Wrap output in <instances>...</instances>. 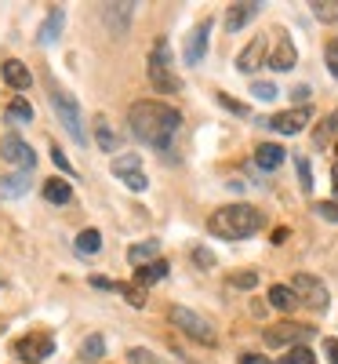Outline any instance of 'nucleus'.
Segmentation results:
<instances>
[{
  "label": "nucleus",
  "mask_w": 338,
  "mask_h": 364,
  "mask_svg": "<svg viewBox=\"0 0 338 364\" xmlns=\"http://www.w3.org/2000/svg\"><path fill=\"white\" fill-rule=\"evenodd\" d=\"M128 124H131V135L153 149H171L175 135H178V124H182V113L168 102H157V99H142L128 109Z\"/></svg>",
  "instance_id": "f257e3e1"
},
{
  "label": "nucleus",
  "mask_w": 338,
  "mask_h": 364,
  "mask_svg": "<svg viewBox=\"0 0 338 364\" xmlns=\"http://www.w3.org/2000/svg\"><path fill=\"white\" fill-rule=\"evenodd\" d=\"M262 211L251 208V204H226L219 211H211V219H207V230L214 237H222V240H244V237H251L262 230Z\"/></svg>",
  "instance_id": "f03ea898"
},
{
  "label": "nucleus",
  "mask_w": 338,
  "mask_h": 364,
  "mask_svg": "<svg viewBox=\"0 0 338 364\" xmlns=\"http://www.w3.org/2000/svg\"><path fill=\"white\" fill-rule=\"evenodd\" d=\"M146 73H149V84L157 87L160 95H175V91L182 87V80H178V73H175V58H171L168 37H157V44H153V51H149Z\"/></svg>",
  "instance_id": "7ed1b4c3"
},
{
  "label": "nucleus",
  "mask_w": 338,
  "mask_h": 364,
  "mask_svg": "<svg viewBox=\"0 0 338 364\" xmlns=\"http://www.w3.org/2000/svg\"><path fill=\"white\" fill-rule=\"evenodd\" d=\"M51 109H55V117H58V124L66 128V135H70L77 146H87V132H84L80 106H77V99L70 95L66 87H51Z\"/></svg>",
  "instance_id": "20e7f679"
},
{
  "label": "nucleus",
  "mask_w": 338,
  "mask_h": 364,
  "mask_svg": "<svg viewBox=\"0 0 338 364\" xmlns=\"http://www.w3.org/2000/svg\"><path fill=\"white\" fill-rule=\"evenodd\" d=\"M171 324L175 328H182V331H186V336L193 339V343H204V346H214V339H219V336H214V328H211V321L207 317H200V314H193L190 306H171Z\"/></svg>",
  "instance_id": "39448f33"
},
{
  "label": "nucleus",
  "mask_w": 338,
  "mask_h": 364,
  "mask_svg": "<svg viewBox=\"0 0 338 364\" xmlns=\"http://www.w3.org/2000/svg\"><path fill=\"white\" fill-rule=\"evenodd\" d=\"M291 291L298 295L302 306H310V310H327V302H331L324 281L313 277V273H295V277H291Z\"/></svg>",
  "instance_id": "423d86ee"
},
{
  "label": "nucleus",
  "mask_w": 338,
  "mask_h": 364,
  "mask_svg": "<svg viewBox=\"0 0 338 364\" xmlns=\"http://www.w3.org/2000/svg\"><path fill=\"white\" fill-rule=\"evenodd\" d=\"M109 171L116 175V182H124L131 193H142V190L149 186V178H146V171H142V157H138V154H116L113 164H109Z\"/></svg>",
  "instance_id": "0eeeda50"
},
{
  "label": "nucleus",
  "mask_w": 338,
  "mask_h": 364,
  "mask_svg": "<svg viewBox=\"0 0 338 364\" xmlns=\"http://www.w3.org/2000/svg\"><path fill=\"white\" fill-rule=\"evenodd\" d=\"M55 353V339L48 336V331H29L26 339L15 343V357L26 360V364H40Z\"/></svg>",
  "instance_id": "6e6552de"
},
{
  "label": "nucleus",
  "mask_w": 338,
  "mask_h": 364,
  "mask_svg": "<svg viewBox=\"0 0 338 364\" xmlns=\"http://www.w3.org/2000/svg\"><path fill=\"white\" fill-rule=\"evenodd\" d=\"M310 336H313L310 324H291V321L273 324V328L262 331L266 346H305V339H310Z\"/></svg>",
  "instance_id": "1a4fd4ad"
},
{
  "label": "nucleus",
  "mask_w": 338,
  "mask_h": 364,
  "mask_svg": "<svg viewBox=\"0 0 338 364\" xmlns=\"http://www.w3.org/2000/svg\"><path fill=\"white\" fill-rule=\"evenodd\" d=\"M0 157H4L8 164H15L18 171H33V164H37V154L18 135H4V139H0Z\"/></svg>",
  "instance_id": "9d476101"
},
{
  "label": "nucleus",
  "mask_w": 338,
  "mask_h": 364,
  "mask_svg": "<svg viewBox=\"0 0 338 364\" xmlns=\"http://www.w3.org/2000/svg\"><path fill=\"white\" fill-rule=\"evenodd\" d=\"M310 106H295V109H284V113H273L266 124L273 128V132H280V135H298L305 124H310Z\"/></svg>",
  "instance_id": "9b49d317"
},
{
  "label": "nucleus",
  "mask_w": 338,
  "mask_h": 364,
  "mask_svg": "<svg viewBox=\"0 0 338 364\" xmlns=\"http://www.w3.org/2000/svg\"><path fill=\"white\" fill-rule=\"evenodd\" d=\"M262 63L269 66V33L255 37L248 48H244V51L236 55V70H240V73H255Z\"/></svg>",
  "instance_id": "f8f14e48"
},
{
  "label": "nucleus",
  "mask_w": 338,
  "mask_h": 364,
  "mask_svg": "<svg viewBox=\"0 0 338 364\" xmlns=\"http://www.w3.org/2000/svg\"><path fill=\"white\" fill-rule=\"evenodd\" d=\"M295 63H298V51H295L291 37L284 33V29H276V44H273V51H269V66H273L276 73H288V70H295Z\"/></svg>",
  "instance_id": "ddd939ff"
},
{
  "label": "nucleus",
  "mask_w": 338,
  "mask_h": 364,
  "mask_svg": "<svg viewBox=\"0 0 338 364\" xmlns=\"http://www.w3.org/2000/svg\"><path fill=\"white\" fill-rule=\"evenodd\" d=\"M207 37H211V18H204V22H197L193 26V33L186 37V66H200V58L207 55Z\"/></svg>",
  "instance_id": "4468645a"
},
{
  "label": "nucleus",
  "mask_w": 338,
  "mask_h": 364,
  "mask_svg": "<svg viewBox=\"0 0 338 364\" xmlns=\"http://www.w3.org/2000/svg\"><path fill=\"white\" fill-rule=\"evenodd\" d=\"M138 4H102V22L113 37H124L128 26H131V15H135Z\"/></svg>",
  "instance_id": "2eb2a0df"
},
{
  "label": "nucleus",
  "mask_w": 338,
  "mask_h": 364,
  "mask_svg": "<svg viewBox=\"0 0 338 364\" xmlns=\"http://www.w3.org/2000/svg\"><path fill=\"white\" fill-rule=\"evenodd\" d=\"M258 11H262L258 0H240V4H229V11H226V29H229V33H236V29H244Z\"/></svg>",
  "instance_id": "dca6fc26"
},
{
  "label": "nucleus",
  "mask_w": 338,
  "mask_h": 364,
  "mask_svg": "<svg viewBox=\"0 0 338 364\" xmlns=\"http://www.w3.org/2000/svg\"><path fill=\"white\" fill-rule=\"evenodd\" d=\"M62 26H66V11H62V8H51L48 18H44V26L37 29V41H40L44 48H51L58 37H62Z\"/></svg>",
  "instance_id": "f3484780"
},
{
  "label": "nucleus",
  "mask_w": 338,
  "mask_h": 364,
  "mask_svg": "<svg viewBox=\"0 0 338 364\" xmlns=\"http://www.w3.org/2000/svg\"><path fill=\"white\" fill-rule=\"evenodd\" d=\"M0 73H4V80H8L15 91H29V84H33V77H29V66L18 63V58H8V63L0 66Z\"/></svg>",
  "instance_id": "a211bd4d"
},
{
  "label": "nucleus",
  "mask_w": 338,
  "mask_h": 364,
  "mask_svg": "<svg viewBox=\"0 0 338 364\" xmlns=\"http://www.w3.org/2000/svg\"><path fill=\"white\" fill-rule=\"evenodd\" d=\"M29 190V171H11V175H0V200H15Z\"/></svg>",
  "instance_id": "6ab92c4d"
},
{
  "label": "nucleus",
  "mask_w": 338,
  "mask_h": 364,
  "mask_svg": "<svg viewBox=\"0 0 338 364\" xmlns=\"http://www.w3.org/2000/svg\"><path fill=\"white\" fill-rule=\"evenodd\" d=\"M255 164L262 168V171H276L284 164V146H276V142H262L258 149H255Z\"/></svg>",
  "instance_id": "aec40b11"
},
{
  "label": "nucleus",
  "mask_w": 338,
  "mask_h": 364,
  "mask_svg": "<svg viewBox=\"0 0 338 364\" xmlns=\"http://www.w3.org/2000/svg\"><path fill=\"white\" fill-rule=\"evenodd\" d=\"M168 262L164 259H157V262H149V266H142V269H135V284L138 288H149V284H157V281H164L168 277Z\"/></svg>",
  "instance_id": "412c9836"
},
{
  "label": "nucleus",
  "mask_w": 338,
  "mask_h": 364,
  "mask_svg": "<svg viewBox=\"0 0 338 364\" xmlns=\"http://www.w3.org/2000/svg\"><path fill=\"white\" fill-rule=\"evenodd\" d=\"M91 128H95V142H99V149L102 154H116V135H113V128H109V120L99 113L95 120H91Z\"/></svg>",
  "instance_id": "4be33fe9"
},
{
  "label": "nucleus",
  "mask_w": 338,
  "mask_h": 364,
  "mask_svg": "<svg viewBox=\"0 0 338 364\" xmlns=\"http://www.w3.org/2000/svg\"><path fill=\"white\" fill-rule=\"evenodd\" d=\"M44 200H51V204H70L73 200V186L66 178H48L44 182Z\"/></svg>",
  "instance_id": "5701e85b"
},
{
  "label": "nucleus",
  "mask_w": 338,
  "mask_h": 364,
  "mask_svg": "<svg viewBox=\"0 0 338 364\" xmlns=\"http://www.w3.org/2000/svg\"><path fill=\"white\" fill-rule=\"evenodd\" d=\"M128 259H131V266H149V262H157L160 259V245L157 240H146V245H131V252H128Z\"/></svg>",
  "instance_id": "b1692460"
},
{
  "label": "nucleus",
  "mask_w": 338,
  "mask_h": 364,
  "mask_svg": "<svg viewBox=\"0 0 338 364\" xmlns=\"http://www.w3.org/2000/svg\"><path fill=\"white\" fill-rule=\"evenodd\" d=\"M269 302H273L276 310L291 314V310L298 306V295L291 291V284H273V288H269Z\"/></svg>",
  "instance_id": "393cba45"
},
{
  "label": "nucleus",
  "mask_w": 338,
  "mask_h": 364,
  "mask_svg": "<svg viewBox=\"0 0 338 364\" xmlns=\"http://www.w3.org/2000/svg\"><path fill=\"white\" fill-rule=\"evenodd\" d=\"M102 357H106V339L95 331V336H87L80 343V360H102Z\"/></svg>",
  "instance_id": "a878e982"
},
{
  "label": "nucleus",
  "mask_w": 338,
  "mask_h": 364,
  "mask_svg": "<svg viewBox=\"0 0 338 364\" xmlns=\"http://www.w3.org/2000/svg\"><path fill=\"white\" fill-rule=\"evenodd\" d=\"M334 135H338V109H334V113H327V117L320 120V128L313 132V142H317V146H327Z\"/></svg>",
  "instance_id": "bb28decb"
},
{
  "label": "nucleus",
  "mask_w": 338,
  "mask_h": 364,
  "mask_svg": "<svg viewBox=\"0 0 338 364\" xmlns=\"http://www.w3.org/2000/svg\"><path fill=\"white\" fill-rule=\"evenodd\" d=\"M102 248V233L99 230H80L77 233V252L80 255H95Z\"/></svg>",
  "instance_id": "cd10ccee"
},
{
  "label": "nucleus",
  "mask_w": 338,
  "mask_h": 364,
  "mask_svg": "<svg viewBox=\"0 0 338 364\" xmlns=\"http://www.w3.org/2000/svg\"><path fill=\"white\" fill-rule=\"evenodd\" d=\"M113 291H116V295H124L135 310H142V306H146V288H138L135 281H131V284H128V281H116V288H113Z\"/></svg>",
  "instance_id": "c85d7f7f"
},
{
  "label": "nucleus",
  "mask_w": 338,
  "mask_h": 364,
  "mask_svg": "<svg viewBox=\"0 0 338 364\" xmlns=\"http://www.w3.org/2000/svg\"><path fill=\"white\" fill-rule=\"evenodd\" d=\"M4 117H8V124H29V120H33V106H29L26 99H15Z\"/></svg>",
  "instance_id": "c756f323"
},
{
  "label": "nucleus",
  "mask_w": 338,
  "mask_h": 364,
  "mask_svg": "<svg viewBox=\"0 0 338 364\" xmlns=\"http://www.w3.org/2000/svg\"><path fill=\"white\" fill-rule=\"evenodd\" d=\"M310 8L320 22H338V0H313Z\"/></svg>",
  "instance_id": "7c9ffc66"
},
{
  "label": "nucleus",
  "mask_w": 338,
  "mask_h": 364,
  "mask_svg": "<svg viewBox=\"0 0 338 364\" xmlns=\"http://www.w3.org/2000/svg\"><path fill=\"white\" fill-rule=\"evenodd\" d=\"M276 364H317V357H313V350H310V346H291V350H288V357H280Z\"/></svg>",
  "instance_id": "2f4dec72"
},
{
  "label": "nucleus",
  "mask_w": 338,
  "mask_h": 364,
  "mask_svg": "<svg viewBox=\"0 0 338 364\" xmlns=\"http://www.w3.org/2000/svg\"><path fill=\"white\" fill-rule=\"evenodd\" d=\"M295 171H298V186H302V193H313V171H310V161H305V157H295Z\"/></svg>",
  "instance_id": "473e14b6"
},
{
  "label": "nucleus",
  "mask_w": 338,
  "mask_h": 364,
  "mask_svg": "<svg viewBox=\"0 0 338 364\" xmlns=\"http://www.w3.org/2000/svg\"><path fill=\"white\" fill-rule=\"evenodd\" d=\"M251 95H255L258 102H273L280 91H276V84H269V80H255V84H251Z\"/></svg>",
  "instance_id": "72a5a7b5"
},
{
  "label": "nucleus",
  "mask_w": 338,
  "mask_h": 364,
  "mask_svg": "<svg viewBox=\"0 0 338 364\" xmlns=\"http://www.w3.org/2000/svg\"><path fill=\"white\" fill-rule=\"evenodd\" d=\"M313 211H317L324 223H338V200H317Z\"/></svg>",
  "instance_id": "f704fd0d"
},
{
  "label": "nucleus",
  "mask_w": 338,
  "mask_h": 364,
  "mask_svg": "<svg viewBox=\"0 0 338 364\" xmlns=\"http://www.w3.org/2000/svg\"><path fill=\"white\" fill-rule=\"evenodd\" d=\"M229 284H233V288H255V284H258V273H255V269L233 273V277H229Z\"/></svg>",
  "instance_id": "c9c22d12"
},
{
  "label": "nucleus",
  "mask_w": 338,
  "mask_h": 364,
  "mask_svg": "<svg viewBox=\"0 0 338 364\" xmlns=\"http://www.w3.org/2000/svg\"><path fill=\"white\" fill-rule=\"evenodd\" d=\"M324 63H327V70L338 77V37L327 41V48H324Z\"/></svg>",
  "instance_id": "e433bc0d"
},
{
  "label": "nucleus",
  "mask_w": 338,
  "mask_h": 364,
  "mask_svg": "<svg viewBox=\"0 0 338 364\" xmlns=\"http://www.w3.org/2000/svg\"><path fill=\"white\" fill-rule=\"evenodd\" d=\"M214 95H219V102H222L229 113H236V117H248V106H244V102H236V99H229L226 91H214Z\"/></svg>",
  "instance_id": "4c0bfd02"
},
{
  "label": "nucleus",
  "mask_w": 338,
  "mask_h": 364,
  "mask_svg": "<svg viewBox=\"0 0 338 364\" xmlns=\"http://www.w3.org/2000/svg\"><path fill=\"white\" fill-rule=\"evenodd\" d=\"M193 262H197L200 269H211V266H214V252H211V248H193Z\"/></svg>",
  "instance_id": "58836bf2"
},
{
  "label": "nucleus",
  "mask_w": 338,
  "mask_h": 364,
  "mask_svg": "<svg viewBox=\"0 0 338 364\" xmlns=\"http://www.w3.org/2000/svg\"><path fill=\"white\" fill-rule=\"evenodd\" d=\"M51 161H55V168H58V171H66V175H73V164L66 161V154H62V149H58V146L51 149Z\"/></svg>",
  "instance_id": "ea45409f"
},
{
  "label": "nucleus",
  "mask_w": 338,
  "mask_h": 364,
  "mask_svg": "<svg viewBox=\"0 0 338 364\" xmlns=\"http://www.w3.org/2000/svg\"><path fill=\"white\" fill-rule=\"evenodd\" d=\"M324 353L331 364H338V339H324Z\"/></svg>",
  "instance_id": "a19ab883"
},
{
  "label": "nucleus",
  "mask_w": 338,
  "mask_h": 364,
  "mask_svg": "<svg viewBox=\"0 0 338 364\" xmlns=\"http://www.w3.org/2000/svg\"><path fill=\"white\" fill-rule=\"evenodd\" d=\"M240 364H269V360H266V357H258V353H244V357H240Z\"/></svg>",
  "instance_id": "79ce46f5"
},
{
  "label": "nucleus",
  "mask_w": 338,
  "mask_h": 364,
  "mask_svg": "<svg viewBox=\"0 0 338 364\" xmlns=\"http://www.w3.org/2000/svg\"><path fill=\"white\" fill-rule=\"evenodd\" d=\"M291 95H295V102H305V99H310V87H295Z\"/></svg>",
  "instance_id": "37998d69"
},
{
  "label": "nucleus",
  "mask_w": 338,
  "mask_h": 364,
  "mask_svg": "<svg viewBox=\"0 0 338 364\" xmlns=\"http://www.w3.org/2000/svg\"><path fill=\"white\" fill-rule=\"evenodd\" d=\"M331 182H334V193H338V161H334V168H331Z\"/></svg>",
  "instance_id": "c03bdc74"
}]
</instances>
